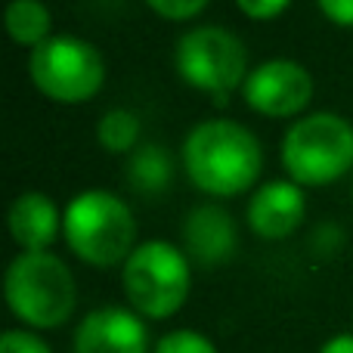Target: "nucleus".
<instances>
[{"instance_id":"obj_20","label":"nucleus","mask_w":353,"mask_h":353,"mask_svg":"<svg viewBox=\"0 0 353 353\" xmlns=\"http://www.w3.org/2000/svg\"><path fill=\"white\" fill-rule=\"evenodd\" d=\"M325 19H332L335 25L353 28V0H316Z\"/></svg>"},{"instance_id":"obj_3","label":"nucleus","mask_w":353,"mask_h":353,"mask_svg":"<svg viewBox=\"0 0 353 353\" xmlns=\"http://www.w3.org/2000/svg\"><path fill=\"white\" fill-rule=\"evenodd\" d=\"M6 304L34 329H56L68 323L78 304V285L65 261L50 251H22L6 267Z\"/></svg>"},{"instance_id":"obj_2","label":"nucleus","mask_w":353,"mask_h":353,"mask_svg":"<svg viewBox=\"0 0 353 353\" xmlns=\"http://www.w3.org/2000/svg\"><path fill=\"white\" fill-rule=\"evenodd\" d=\"M62 236L68 248L90 267L128 263L134 254L137 223L130 208L105 189H84L62 214Z\"/></svg>"},{"instance_id":"obj_4","label":"nucleus","mask_w":353,"mask_h":353,"mask_svg":"<svg viewBox=\"0 0 353 353\" xmlns=\"http://www.w3.org/2000/svg\"><path fill=\"white\" fill-rule=\"evenodd\" d=\"M282 165L298 186H325L353 168V124L335 112H313L288 128Z\"/></svg>"},{"instance_id":"obj_10","label":"nucleus","mask_w":353,"mask_h":353,"mask_svg":"<svg viewBox=\"0 0 353 353\" xmlns=\"http://www.w3.org/2000/svg\"><path fill=\"white\" fill-rule=\"evenodd\" d=\"M307 211L304 192L294 180H270L248 199V226L261 239L279 242L301 226Z\"/></svg>"},{"instance_id":"obj_8","label":"nucleus","mask_w":353,"mask_h":353,"mask_svg":"<svg viewBox=\"0 0 353 353\" xmlns=\"http://www.w3.org/2000/svg\"><path fill=\"white\" fill-rule=\"evenodd\" d=\"M245 103L270 118L298 115L313 97V78L294 59H267L251 68L242 84Z\"/></svg>"},{"instance_id":"obj_6","label":"nucleus","mask_w":353,"mask_h":353,"mask_svg":"<svg viewBox=\"0 0 353 353\" xmlns=\"http://www.w3.org/2000/svg\"><path fill=\"white\" fill-rule=\"evenodd\" d=\"M28 72L34 87L56 103H87L105 81V62L84 37L56 34L31 50Z\"/></svg>"},{"instance_id":"obj_15","label":"nucleus","mask_w":353,"mask_h":353,"mask_svg":"<svg viewBox=\"0 0 353 353\" xmlns=\"http://www.w3.org/2000/svg\"><path fill=\"white\" fill-rule=\"evenodd\" d=\"M97 140L109 152H130L140 140V118L130 109H109L97 124Z\"/></svg>"},{"instance_id":"obj_11","label":"nucleus","mask_w":353,"mask_h":353,"mask_svg":"<svg viewBox=\"0 0 353 353\" xmlns=\"http://www.w3.org/2000/svg\"><path fill=\"white\" fill-rule=\"evenodd\" d=\"M186 251L201 267H220L236 251V226L232 217L217 205H199L183 223Z\"/></svg>"},{"instance_id":"obj_16","label":"nucleus","mask_w":353,"mask_h":353,"mask_svg":"<svg viewBox=\"0 0 353 353\" xmlns=\"http://www.w3.org/2000/svg\"><path fill=\"white\" fill-rule=\"evenodd\" d=\"M155 353H217L211 341L199 332H189V329H176L168 332L159 344H155Z\"/></svg>"},{"instance_id":"obj_18","label":"nucleus","mask_w":353,"mask_h":353,"mask_svg":"<svg viewBox=\"0 0 353 353\" xmlns=\"http://www.w3.org/2000/svg\"><path fill=\"white\" fill-rule=\"evenodd\" d=\"M0 353H53L47 347V341H41L37 335L22 329H10L0 338Z\"/></svg>"},{"instance_id":"obj_14","label":"nucleus","mask_w":353,"mask_h":353,"mask_svg":"<svg viewBox=\"0 0 353 353\" xmlns=\"http://www.w3.org/2000/svg\"><path fill=\"white\" fill-rule=\"evenodd\" d=\"M128 180L134 183L137 192L143 195H155L171 183V161H168V152L155 143H146L134 152L128 168Z\"/></svg>"},{"instance_id":"obj_9","label":"nucleus","mask_w":353,"mask_h":353,"mask_svg":"<svg viewBox=\"0 0 353 353\" xmlns=\"http://www.w3.org/2000/svg\"><path fill=\"white\" fill-rule=\"evenodd\" d=\"M74 353H149L146 325L124 307H99L81 319Z\"/></svg>"},{"instance_id":"obj_17","label":"nucleus","mask_w":353,"mask_h":353,"mask_svg":"<svg viewBox=\"0 0 353 353\" xmlns=\"http://www.w3.org/2000/svg\"><path fill=\"white\" fill-rule=\"evenodd\" d=\"M161 19H171V22H183V19L199 16L208 6V0H146Z\"/></svg>"},{"instance_id":"obj_21","label":"nucleus","mask_w":353,"mask_h":353,"mask_svg":"<svg viewBox=\"0 0 353 353\" xmlns=\"http://www.w3.org/2000/svg\"><path fill=\"white\" fill-rule=\"evenodd\" d=\"M319 353H353V335H335L319 347Z\"/></svg>"},{"instance_id":"obj_19","label":"nucleus","mask_w":353,"mask_h":353,"mask_svg":"<svg viewBox=\"0 0 353 353\" xmlns=\"http://www.w3.org/2000/svg\"><path fill=\"white\" fill-rule=\"evenodd\" d=\"M236 3L248 19L263 22V19H276L288 3H292V0H236Z\"/></svg>"},{"instance_id":"obj_1","label":"nucleus","mask_w":353,"mask_h":353,"mask_svg":"<svg viewBox=\"0 0 353 353\" xmlns=\"http://www.w3.org/2000/svg\"><path fill=\"white\" fill-rule=\"evenodd\" d=\"M183 168L201 192L232 199L254 186L263 168V152L248 128L211 118L189 130L183 143Z\"/></svg>"},{"instance_id":"obj_13","label":"nucleus","mask_w":353,"mask_h":353,"mask_svg":"<svg viewBox=\"0 0 353 353\" xmlns=\"http://www.w3.org/2000/svg\"><path fill=\"white\" fill-rule=\"evenodd\" d=\"M50 25H53V16H50V6L43 0H10L6 6V31L16 43L22 47H41L43 41H50Z\"/></svg>"},{"instance_id":"obj_12","label":"nucleus","mask_w":353,"mask_h":353,"mask_svg":"<svg viewBox=\"0 0 353 353\" xmlns=\"http://www.w3.org/2000/svg\"><path fill=\"white\" fill-rule=\"evenodd\" d=\"M62 230V214L43 192H22L10 208V232L22 251H50L56 232Z\"/></svg>"},{"instance_id":"obj_7","label":"nucleus","mask_w":353,"mask_h":353,"mask_svg":"<svg viewBox=\"0 0 353 353\" xmlns=\"http://www.w3.org/2000/svg\"><path fill=\"white\" fill-rule=\"evenodd\" d=\"M176 72L195 90L214 93L226 103V93L236 90L248 78V53L232 31L220 25H199L186 31L176 43Z\"/></svg>"},{"instance_id":"obj_5","label":"nucleus","mask_w":353,"mask_h":353,"mask_svg":"<svg viewBox=\"0 0 353 353\" xmlns=\"http://www.w3.org/2000/svg\"><path fill=\"white\" fill-rule=\"evenodd\" d=\"M124 294L140 316L168 319L186 304L192 273L180 248L165 239H152L134 248L124 263Z\"/></svg>"}]
</instances>
